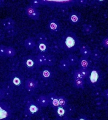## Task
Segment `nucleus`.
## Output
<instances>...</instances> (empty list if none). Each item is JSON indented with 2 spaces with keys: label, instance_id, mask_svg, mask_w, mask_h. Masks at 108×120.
Returning a JSON list of instances; mask_svg holds the SVG:
<instances>
[{
  "label": "nucleus",
  "instance_id": "4be33fe9",
  "mask_svg": "<svg viewBox=\"0 0 108 120\" xmlns=\"http://www.w3.org/2000/svg\"><path fill=\"white\" fill-rule=\"evenodd\" d=\"M46 54H38L35 56V61L39 67L46 66Z\"/></svg>",
  "mask_w": 108,
  "mask_h": 120
},
{
  "label": "nucleus",
  "instance_id": "39448f33",
  "mask_svg": "<svg viewBox=\"0 0 108 120\" xmlns=\"http://www.w3.org/2000/svg\"><path fill=\"white\" fill-rule=\"evenodd\" d=\"M40 108L41 107H40L38 105L36 101L31 100L26 104V108L24 110V113L27 115L32 116L38 114L40 111Z\"/></svg>",
  "mask_w": 108,
  "mask_h": 120
},
{
  "label": "nucleus",
  "instance_id": "f03ea898",
  "mask_svg": "<svg viewBox=\"0 0 108 120\" xmlns=\"http://www.w3.org/2000/svg\"><path fill=\"white\" fill-rule=\"evenodd\" d=\"M102 73L101 70L96 68L90 69L89 73L86 78L85 82L90 87H97L100 85L102 81Z\"/></svg>",
  "mask_w": 108,
  "mask_h": 120
},
{
  "label": "nucleus",
  "instance_id": "6ab92c4d",
  "mask_svg": "<svg viewBox=\"0 0 108 120\" xmlns=\"http://www.w3.org/2000/svg\"><path fill=\"white\" fill-rule=\"evenodd\" d=\"M96 29L95 26L90 24H83L82 27V32L83 34L85 35H90L94 32Z\"/></svg>",
  "mask_w": 108,
  "mask_h": 120
},
{
  "label": "nucleus",
  "instance_id": "b1692460",
  "mask_svg": "<svg viewBox=\"0 0 108 120\" xmlns=\"http://www.w3.org/2000/svg\"><path fill=\"white\" fill-rule=\"evenodd\" d=\"M85 79H74L73 82V87L78 89H82L85 87Z\"/></svg>",
  "mask_w": 108,
  "mask_h": 120
},
{
  "label": "nucleus",
  "instance_id": "0eeeda50",
  "mask_svg": "<svg viewBox=\"0 0 108 120\" xmlns=\"http://www.w3.org/2000/svg\"><path fill=\"white\" fill-rule=\"evenodd\" d=\"M25 14L28 18L34 21H37L40 19V13L37 8H35L31 4L26 6L25 8Z\"/></svg>",
  "mask_w": 108,
  "mask_h": 120
},
{
  "label": "nucleus",
  "instance_id": "ddd939ff",
  "mask_svg": "<svg viewBox=\"0 0 108 120\" xmlns=\"http://www.w3.org/2000/svg\"><path fill=\"white\" fill-rule=\"evenodd\" d=\"M54 110L58 120H62L68 116V112L67 110V108L59 106Z\"/></svg>",
  "mask_w": 108,
  "mask_h": 120
},
{
  "label": "nucleus",
  "instance_id": "ea45409f",
  "mask_svg": "<svg viewBox=\"0 0 108 120\" xmlns=\"http://www.w3.org/2000/svg\"><path fill=\"white\" fill-rule=\"evenodd\" d=\"M103 96L107 101H108V88L104 90Z\"/></svg>",
  "mask_w": 108,
  "mask_h": 120
},
{
  "label": "nucleus",
  "instance_id": "e433bc0d",
  "mask_svg": "<svg viewBox=\"0 0 108 120\" xmlns=\"http://www.w3.org/2000/svg\"><path fill=\"white\" fill-rule=\"evenodd\" d=\"M6 97V92L3 89L0 88V101H1Z\"/></svg>",
  "mask_w": 108,
  "mask_h": 120
},
{
  "label": "nucleus",
  "instance_id": "72a5a7b5",
  "mask_svg": "<svg viewBox=\"0 0 108 120\" xmlns=\"http://www.w3.org/2000/svg\"><path fill=\"white\" fill-rule=\"evenodd\" d=\"M30 3V4L35 8H38L39 7H40V6L42 5L41 1L40 0H32V1H31Z\"/></svg>",
  "mask_w": 108,
  "mask_h": 120
},
{
  "label": "nucleus",
  "instance_id": "2eb2a0df",
  "mask_svg": "<svg viewBox=\"0 0 108 120\" xmlns=\"http://www.w3.org/2000/svg\"><path fill=\"white\" fill-rule=\"evenodd\" d=\"M78 65L79 67V68L89 69L91 65V62L89 59V58L81 57L80 59H79Z\"/></svg>",
  "mask_w": 108,
  "mask_h": 120
},
{
  "label": "nucleus",
  "instance_id": "f257e3e1",
  "mask_svg": "<svg viewBox=\"0 0 108 120\" xmlns=\"http://www.w3.org/2000/svg\"><path fill=\"white\" fill-rule=\"evenodd\" d=\"M61 49L67 51H75L81 47V41L76 34L72 31H67L59 41Z\"/></svg>",
  "mask_w": 108,
  "mask_h": 120
},
{
  "label": "nucleus",
  "instance_id": "bb28decb",
  "mask_svg": "<svg viewBox=\"0 0 108 120\" xmlns=\"http://www.w3.org/2000/svg\"><path fill=\"white\" fill-rule=\"evenodd\" d=\"M17 54V51L12 46H8L7 47V50H6V57H13Z\"/></svg>",
  "mask_w": 108,
  "mask_h": 120
},
{
  "label": "nucleus",
  "instance_id": "4c0bfd02",
  "mask_svg": "<svg viewBox=\"0 0 108 120\" xmlns=\"http://www.w3.org/2000/svg\"><path fill=\"white\" fill-rule=\"evenodd\" d=\"M5 38V33L2 29H0V41H2Z\"/></svg>",
  "mask_w": 108,
  "mask_h": 120
},
{
  "label": "nucleus",
  "instance_id": "1a4fd4ad",
  "mask_svg": "<svg viewBox=\"0 0 108 120\" xmlns=\"http://www.w3.org/2000/svg\"><path fill=\"white\" fill-rule=\"evenodd\" d=\"M81 14L78 11H73L69 15V21L72 25H77L81 22Z\"/></svg>",
  "mask_w": 108,
  "mask_h": 120
},
{
  "label": "nucleus",
  "instance_id": "f3484780",
  "mask_svg": "<svg viewBox=\"0 0 108 120\" xmlns=\"http://www.w3.org/2000/svg\"><path fill=\"white\" fill-rule=\"evenodd\" d=\"M40 76L43 80L47 81V80L51 79L53 77V71L51 69H50L48 67H45L41 70Z\"/></svg>",
  "mask_w": 108,
  "mask_h": 120
},
{
  "label": "nucleus",
  "instance_id": "c85d7f7f",
  "mask_svg": "<svg viewBox=\"0 0 108 120\" xmlns=\"http://www.w3.org/2000/svg\"><path fill=\"white\" fill-rule=\"evenodd\" d=\"M60 49L61 48L60 47L59 43L57 44L56 43L53 42L52 43L50 47V49H51L53 52H56V53L60 51Z\"/></svg>",
  "mask_w": 108,
  "mask_h": 120
},
{
  "label": "nucleus",
  "instance_id": "5701e85b",
  "mask_svg": "<svg viewBox=\"0 0 108 120\" xmlns=\"http://www.w3.org/2000/svg\"><path fill=\"white\" fill-rule=\"evenodd\" d=\"M56 62V59L54 57V56L52 54H46V66L48 67H52L54 65Z\"/></svg>",
  "mask_w": 108,
  "mask_h": 120
},
{
  "label": "nucleus",
  "instance_id": "c756f323",
  "mask_svg": "<svg viewBox=\"0 0 108 120\" xmlns=\"http://www.w3.org/2000/svg\"><path fill=\"white\" fill-rule=\"evenodd\" d=\"M37 41H47V37L44 34L40 33L37 34L35 37Z\"/></svg>",
  "mask_w": 108,
  "mask_h": 120
},
{
  "label": "nucleus",
  "instance_id": "393cba45",
  "mask_svg": "<svg viewBox=\"0 0 108 120\" xmlns=\"http://www.w3.org/2000/svg\"><path fill=\"white\" fill-rule=\"evenodd\" d=\"M67 60L69 61L71 66H76L78 64L79 58L76 55L74 54H70L68 56Z\"/></svg>",
  "mask_w": 108,
  "mask_h": 120
},
{
  "label": "nucleus",
  "instance_id": "a878e982",
  "mask_svg": "<svg viewBox=\"0 0 108 120\" xmlns=\"http://www.w3.org/2000/svg\"><path fill=\"white\" fill-rule=\"evenodd\" d=\"M90 57L93 60H100L102 57V53L99 49H94L93 51H92L91 56Z\"/></svg>",
  "mask_w": 108,
  "mask_h": 120
},
{
  "label": "nucleus",
  "instance_id": "6e6552de",
  "mask_svg": "<svg viewBox=\"0 0 108 120\" xmlns=\"http://www.w3.org/2000/svg\"><path fill=\"white\" fill-rule=\"evenodd\" d=\"M23 65L25 68L29 71H32L39 67L35 61V57L33 56H26L23 61Z\"/></svg>",
  "mask_w": 108,
  "mask_h": 120
},
{
  "label": "nucleus",
  "instance_id": "c03bdc74",
  "mask_svg": "<svg viewBox=\"0 0 108 120\" xmlns=\"http://www.w3.org/2000/svg\"><path fill=\"white\" fill-rule=\"evenodd\" d=\"M62 120H72V118L69 117V116H67V117L65 118Z\"/></svg>",
  "mask_w": 108,
  "mask_h": 120
},
{
  "label": "nucleus",
  "instance_id": "7ed1b4c3",
  "mask_svg": "<svg viewBox=\"0 0 108 120\" xmlns=\"http://www.w3.org/2000/svg\"><path fill=\"white\" fill-rule=\"evenodd\" d=\"M9 84L12 87L15 88H21L24 86L25 80L22 75L14 73L11 75L9 80Z\"/></svg>",
  "mask_w": 108,
  "mask_h": 120
},
{
  "label": "nucleus",
  "instance_id": "f704fd0d",
  "mask_svg": "<svg viewBox=\"0 0 108 120\" xmlns=\"http://www.w3.org/2000/svg\"><path fill=\"white\" fill-rule=\"evenodd\" d=\"M6 31H7V33H8V34L9 36H14V35H16L17 34V29H15V27H14L12 29L6 30Z\"/></svg>",
  "mask_w": 108,
  "mask_h": 120
},
{
  "label": "nucleus",
  "instance_id": "9d476101",
  "mask_svg": "<svg viewBox=\"0 0 108 120\" xmlns=\"http://www.w3.org/2000/svg\"><path fill=\"white\" fill-rule=\"evenodd\" d=\"M24 87L28 91H33L38 88L39 82L34 78H28L25 81Z\"/></svg>",
  "mask_w": 108,
  "mask_h": 120
},
{
  "label": "nucleus",
  "instance_id": "2f4dec72",
  "mask_svg": "<svg viewBox=\"0 0 108 120\" xmlns=\"http://www.w3.org/2000/svg\"><path fill=\"white\" fill-rule=\"evenodd\" d=\"M73 79H84L81 73H80L79 69L75 70L73 74Z\"/></svg>",
  "mask_w": 108,
  "mask_h": 120
},
{
  "label": "nucleus",
  "instance_id": "473e14b6",
  "mask_svg": "<svg viewBox=\"0 0 108 120\" xmlns=\"http://www.w3.org/2000/svg\"><path fill=\"white\" fill-rule=\"evenodd\" d=\"M79 71H80V73H81V75H82V77L84 78V79H86V78L89 75V69H81V68H79Z\"/></svg>",
  "mask_w": 108,
  "mask_h": 120
},
{
  "label": "nucleus",
  "instance_id": "4468645a",
  "mask_svg": "<svg viewBox=\"0 0 108 120\" xmlns=\"http://www.w3.org/2000/svg\"><path fill=\"white\" fill-rule=\"evenodd\" d=\"M49 99L50 105L53 109H56L59 106V101H58V96L55 93H50L47 95Z\"/></svg>",
  "mask_w": 108,
  "mask_h": 120
},
{
  "label": "nucleus",
  "instance_id": "f8f14e48",
  "mask_svg": "<svg viewBox=\"0 0 108 120\" xmlns=\"http://www.w3.org/2000/svg\"><path fill=\"white\" fill-rule=\"evenodd\" d=\"M37 49L40 54H48L50 51V46L48 41H37L36 42Z\"/></svg>",
  "mask_w": 108,
  "mask_h": 120
},
{
  "label": "nucleus",
  "instance_id": "dca6fc26",
  "mask_svg": "<svg viewBox=\"0 0 108 120\" xmlns=\"http://www.w3.org/2000/svg\"><path fill=\"white\" fill-rule=\"evenodd\" d=\"M36 102L38 104V105L41 107H47L48 105H50L49 104V99L47 95H40L37 98L36 100Z\"/></svg>",
  "mask_w": 108,
  "mask_h": 120
},
{
  "label": "nucleus",
  "instance_id": "412c9836",
  "mask_svg": "<svg viewBox=\"0 0 108 120\" xmlns=\"http://www.w3.org/2000/svg\"><path fill=\"white\" fill-rule=\"evenodd\" d=\"M79 52L82 56V57L89 58L91 56L92 50L87 45H82L79 48Z\"/></svg>",
  "mask_w": 108,
  "mask_h": 120
},
{
  "label": "nucleus",
  "instance_id": "423d86ee",
  "mask_svg": "<svg viewBox=\"0 0 108 120\" xmlns=\"http://www.w3.org/2000/svg\"><path fill=\"white\" fill-rule=\"evenodd\" d=\"M46 27L51 34L53 35H56L61 32L62 26L61 22L59 20L56 19H52L48 22Z\"/></svg>",
  "mask_w": 108,
  "mask_h": 120
},
{
  "label": "nucleus",
  "instance_id": "aec40b11",
  "mask_svg": "<svg viewBox=\"0 0 108 120\" xmlns=\"http://www.w3.org/2000/svg\"><path fill=\"white\" fill-rule=\"evenodd\" d=\"M70 67H71V65L67 59H64L61 60L59 64V68L63 72L68 71L70 70Z\"/></svg>",
  "mask_w": 108,
  "mask_h": 120
},
{
  "label": "nucleus",
  "instance_id": "37998d69",
  "mask_svg": "<svg viewBox=\"0 0 108 120\" xmlns=\"http://www.w3.org/2000/svg\"><path fill=\"white\" fill-rule=\"evenodd\" d=\"M5 5V1L4 0H0V8H3Z\"/></svg>",
  "mask_w": 108,
  "mask_h": 120
},
{
  "label": "nucleus",
  "instance_id": "79ce46f5",
  "mask_svg": "<svg viewBox=\"0 0 108 120\" xmlns=\"http://www.w3.org/2000/svg\"><path fill=\"white\" fill-rule=\"evenodd\" d=\"M104 64H105L106 65L108 66V55L104 57Z\"/></svg>",
  "mask_w": 108,
  "mask_h": 120
},
{
  "label": "nucleus",
  "instance_id": "a19ab883",
  "mask_svg": "<svg viewBox=\"0 0 108 120\" xmlns=\"http://www.w3.org/2000/svg\"><path fill=\"white\" fill-rule=\"evenodd\" d=\"M77 2L78 3V4L82 5V6H83V5L86 4H87V1H77Z\"/></svg>",
  "mask_w": 108,
  "mask_h": 120
},
{
  "label": "nucleus",
  "instance_id": "c9c22d12",
  "mask_svg": "<svg viewBox=\"0 0 108 120\" xmlns=\"http://www.w3.org/2000/svg\"><path fill=\"white\" fill-rule=\"evenodd\" d=\"M101 45L103 46L104 48L108 49V37H104L102 41H101Z\"/></svg>",
  "mask_w": 108,
  "mask_h": 120
},
{
  "label": "nucleus",
  "instance_id": "58836bf2",
  "mask_svg": "<svg viewBox=\"0 0 108 120\" xmlns=\"http://www.w3.org/2000/svg\"><path fill=\"white\" fill-rule=\"evenodd\" d=\"M76 120H89L88 118L85 115H80Z\"/></svg>",
  "mask_w": 108,
  "mask_h": 120
},
{
  "label": "nucleus",
  "instance_id": "a211bd4d",
  "mask_svg": "<svg viewBox=\"0 0 108 120\" xmlns=\"http://www.w3.org/2000/svg\"><path fill=\"white\" fill-rule=\"evenodd\" d=\"M35 40L32 37H27L24 41V46L27 50H32L36 47Z\"/></svg>",
  "mask_w": 108,
  "mask_h": 120
},
{
  "label": "nucleus",
  "instance_id": "20e7f679",
  "mask_svg": "<svg viewBox=\"0 0 108 120\" xmlns=\"http://www.w3.org/2000/svg\"><path fill=\"white\" fill-rule=\"evenodd\" d=\"M12 115L10 105L6 102L0 101V120H8L11 118Z\"/></svg>",
  "mask_w": 108,
  "mask_h": 120
},
{
  "label": "nucleus",
  "instance_id": "7c9ffc66",
  "mask_svg": "<svg viewBox=\"0 0 108 120\" xmlns=\"http://www.w3.org/2000/svg\"><path fill=\"white\" fill-rule=\"evenodd\" d=\"M7 47L5 45H0V57H6V50H7Z\"/></svg>",
  "mask_w": 108,
  "mask_h": 120
},
{
  "label": "nucleus",
  "instance_id": "cd10ccee",
  "mask_svg": "<svg viewBox=\"0 0 108 120\" xmlns=\"http://www.w3.org/2000/svg\"><path fill=\"white\" fill-rule=\"evenodd\" d=\"M58 101L59 106L67 108L68 105V99L64 96H58Z\"/></svg>",
  "mask_w": 108,
  "mask_h": 120
},
{
  "label": "nucleus",
  "instance_id": "9b49d317",
  "mask_svg": "<svg viewBox=\"0 0 108 120\" xmlns=\"http://www.w3.org/2000/svg\"><path fill=\"white\" fill-rule=\"evenodd\" d=\"M1 24L3 27V29L6 31V30L15 27L16 25V22L12 18L8 17V18H4L1 21Z\"/></svg>",
  "mask_w": 108,
  "mask_h": 120
}]
</instances>
